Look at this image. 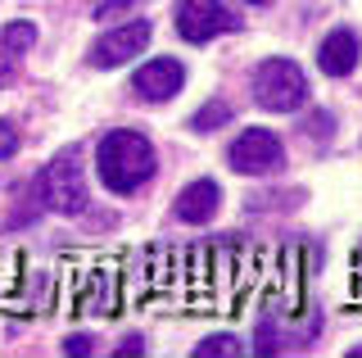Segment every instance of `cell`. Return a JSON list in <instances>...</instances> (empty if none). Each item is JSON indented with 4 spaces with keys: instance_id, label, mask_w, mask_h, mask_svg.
<instances>
[{
    "instance_id": "obj_14",
    "label": "cell",
    "mask_w": 362,
    "mask_h": 358,
    "mask_svg": "<svg viewBox=\"0 0 362 358\" xmlns=\"http://www.w3.org/2000/svg\"><path fill=\"white\" fill-rule=\"evenodd\" d=\"M132 5H141V0H100V18L122 14V9H132Z\"/></svg>"
},
{
    "instance_id": "obj_8",
    "label": "cell",
    "mask_w": 362,
    "mask_h": 358,
    "mask_svg": "<svg viewBox=\"0 0 362 358\" xmlns=\"http://www.w3.org/2000/svg\"><path fill=\"white\" fill-rule=\"evenodd\" d=\"M358 54H362V41L354 28H335L322 37V46H317V69L326 77H349L358 69Z\"/></svg>"
},
{
    "instance_id": "obj_15",
    "label": "cell",
    "mask_w": 362,
    "mask_h": 358,
    "mask_svg": "<svg viewBox=\"0 0 362 358\" xmlns=\"http://www.w3.org/2000/svg\"><path fill=\"white\" fill-rule=\"evenodd\" d=\"M64 354H90V335H68Z\"/></svg>"
},
{
    "instance_id": "obj_16",
    "label": "cell",
    "mask_w": 362,
    "mask_h": 358,
    "mask_svg": "<svg viewBox=\"0 0 362 358\" xmlns=\"http://www.w3.org/2000/svg\"><path fill=\"white\" fill-rule=\"evenodd\" d=\"M118 354H145V340L141 335H127V340H122V350Z\"/></svg>"
},
{
    "instance_id": "obj_13",
    "label": "cell",
    "mask_w": 362,
    "mask_h": 358,
    "mask_svg": "<svg viewBox=\"0 0 362 358\" xmlns=\"http://www.w3.org/2000/svg\"><path fill=\"white\" fill-rule=\"evenodd\" d=\"M14 150H18V132L9 127L5 118H0V159H9V154H14Z\"/></svg>"
},
{
    "instance_id": "obj_3",
    "label": "cell",
    "mask_w": 362,
    "mask_h": 358,
    "mask_svg": "<svg viewBox=\"0 0 362 358\" xmlns=\"http://www.w3.org/2000/svg\"><path fill=\"white\" fill-rule=\"evenodd\" d=\"M41 204L54 209V214H82L86 209V173H82V154L77 150H64L45 163L41 182Z\"/></svg>"
},
{
    "instance_id": "obj_1",
    "label": "cell",
    "mask_w": 362,
    "mask_h": 358,
    "mask_svg": "<svg viewBox=\"0 0 362 358\" xmlns=\"http://www.w3.org/2000/svg\"><path fill=\"white\" fill-rule=\"evenodd\" d=\"M95 168H100V182H105L113 195H132L154 177L158 159H154V145L145 141L141 132L118 127L95 145Z\"/></svg>"
},
{
    "instance_id": "obj_12",
    "label": "cell",
    "mask_w": 362,
    "mask_h": 358,
    "mask_svg": "<svg viewBox=\"0 0 362 358\" xmlns=\"http://www.w3.org/2000/svg\"><path fill=\"white\" fill-rule=\"evenodd\" d=\"M235 354H240L235 335H209L204 345H195V358H235Z\"/></svg>"
},
{
    "instance_id": "obj_9",
    "label": "cell",
    "mask_w": 362,
    "mask_h": 358,
    "mask_svg": "<svg viewBox=\"0 0 362 358\" xmlns=\"http://www.w3.org/2000/svg\"><path fill=\"white\" fill-rule=\"evenodd\" d=\"M32 41H37V23H28V18L0 28V86H9V77L18 73L23 54L32 50Z\"/></svg>"
},
{
    "instance_id": "obj_7",
    "label": "cell",
    "mask_w": 362,
    "mask_h": 358,
    "mask_svg": "<svg viewBox=\"0 0 362 358\" xmlns=\"http://www.w3.org/2000/svg\"><path fill=\"white\" fill-rule=\"evenodd\" d=\"M181 86H186V69H181L177 59H168V54H158V59L141 64L132 77V91L141 100H150V105H168Z\"/></svg>"
},
{
    "instance_id": "obj_5",
    "label": "cell",
    "mask_w": 362,
    "mask_h": 358,
    "mask_svg": "<svg viewBox=\"0 0 362 358\" xmlns=\"http://www.w3.org/2000/svg\"><path fill=\"white\" fill-rule=\"evenodd\" d=\"M231 28H240V18L226 0H181L177 5V32L190 46H204V41L222 37Z\"/></svg>"
},
{
    "instance_id": "obj_11",
    "label": "cell",
    "mask_w": 362,
    "mask_h": 358,
    "mask_svg": "<svg viewBox=\"0 0 362 358\" xmlns=\"http://www.w3.org/2000/svg\"><path fill=\"white\" fill-rule=\"evenodd\" d=\"M226 122H231V105H226V100H209V105L190 118V127L195 132H218V127H226Z\"/></svg>"
},
{
    "instance_id": "obj_2",
    "label": "cell",
    "mask_w": 362,
    "mask_h": 358,
    "mask_svg": "<svg viewBox=\"0 0 362 358\" xmlns=\"http://www.w3.org/2000/svg\"><path fill=\"white\" fill-rule=\"evenodd\" d=\"M254 100L267 114H294V109L308 100V77L294 59H263L254 69Z\"/></svg>"
},
{
    "instance_id": "obj_6",
    "label": "cell",
    "mask_w": 362,
    "mask_h": 358,
    "mask_svg": "<svg viewBox=\"0 0 362 358\" xmlns=\"http://www.w3.org/2000/svg\"><path fill=\"white\" fill-rule=\"evenodd\" d=\"M150 37H154V23H150V18H127V23L109 28L105 37L90 46V64H95V69H118V64L145 54Z\"/></svg>"
},
{
    "instance_id": "obj_4",
    "label": "cell",
    "mask_w": 362,
    "mask_h": 358,
    "mask_svg": "<svg viewBox=\"0 0 362 358\" xmlns=\"http://www.w3.org/2000/svg\"><path fill=\"white\" fill-rule=\"evenodd\" d=\"M226 163H231L240 177H272V173H281V163H286V145L272 137L267 127H249V132H240V137L231 141Z\"/></svg>"
},
{
    "instance_id": "obj_17",
    "label": "cell",
    "mask_w": 362,
    "mask_h": 358,
    "mask_svg": "<svg viewBox=\"0 0 362 358\" xmlns=\"http://www.w3.org/2000/svg\"><path fill=\"white\" fill-rule=\"evenodd\" d=\"M249 5H267V0H249Z\"/></svg>"
},
{
    "instance_id": "obj_10",
    "label": "cell",
    "mask_w": 362,
    "mask_h": 358,
    "mask_svg": "<svg viewBox=\"0 0 362 358\" xmlns=\"http://www.w3.org/2000/svg\"><path fill=\"white\" fill-rule=\"evenodd\" d=\"M218 204H222V191L218 182H190L186 191L177 195V218L199 227V222H213L218 218Z\"/></svg>"
}]
</instances>
